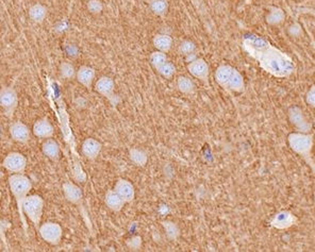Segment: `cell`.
Instances as JSON below:
<instances>
[{
  "instance_id": "cell-23",
  "label": "cell",
  "mask_w": 315,
  "mask_h": 252,
  "mask_svg": "<svg viewBox=\"0 0 315 252\" xmlns=\"http://www.w3.org/2000/svg\"><path fill=\"white\" fill-rule=\"evenodd\" d=\"M129 157L132 161V163H134L137 166H144L147 163V153L144 150H141L138 148H132L129 151Z\"/></svg>"
},
{
  "instance_id": "cell-27",
  "label": "cell",
  "mask_w": 315,
  "mask_h": 252,
  "mask_svg": "<svg viewBox=\"0 0 315 252\" xmlns=\"http://www.w3.org/2000/svg\"><path fill=\"white\" fill-rule=\"evenodd\" d=\"M162 225L164 227V230L166 232V235L170 239H176L180 235V230L176 223L172 221H163Z\"/></svg>"
},
{
  "instance_id": "cell-6",
  "label": "cell",
  "mask_w": 315,
  "mask_h": 252,
  "mask_svg": "<svg viewBox=\"0 0 315 252\" xmlns=\"http://www.w3.org/2000/svg\"><path fill=\"white\" fill-rule=\"evenodd\" d=\"M18 106V95L14 88L3 87L0 90V107L7 117L12 118Z\"/></svg>"
},
{
  "instance_id": "cell-2",
  "label": "cell",
  "mask_w": 315,
  "mask_h": 252,
  "mask_svg": "<svg viewBox=\"0 0 315 252\" xmlns=\"http://www.w3.org/2000/svg\"><path fill=\"white\" fill-rule=\"evenodd\" d=\"M8 183H9V188H10L13 197L15 198V201L17 203L18 212H20L24 229L25 231H27V225H26V220L24 218L22 205H23V201L25 200L27 196L29 195L32 189V182L24 174H12L10 177H9Z\"/></svg>"
},
{
  "instance_id": "cell-17",
  "label": "cell",
  "mask_w": 315,
  "mask_h": 252,
  "mask_svg": "<svg viewBox=\"0 0 315 252\" xmlns=\"http://www.w3.org/2000/svg\"><path fill=\"white\" fill-rule=\"evenodd\" d=\"M296 218L289 211H281L272 220V226L277 229H288L294 225Z\"/></svg>"
},
{
  "instance_id": "cell-15",
  "label": "cell",
  "mask_w": 315,
  "mask_h": 252,
  "mask_svg": "<svg viewBox=\"0 0 315 252\" xmlns=\"http://www.w3.org/2000/svg\"><path fill=\"white\" fill-rule=\"evenodd\" d=\"M114 81L109 77H101L95 83V91L110 100L114 97Z\"/></svg>"
},
{
  "instance_id": "cell-21",
  "label": "cell",
  "mask_w": 315,
  "mask_h": 252,
  "mask_svg": "<svg viewBox=\"0 0 315 252\" xmlns=\"http://www.w3.org/2000/svg\"><path fill=\"white\" fill-rule=\"evenodd\" d=\"M47 8L42 4H34L29 9V17L35 24H42L46 20V17H47Z\"/></svg>"
},
{
  "instance_id": "cell-14",
  "label": "cell",
  "mask_w": 315,
  "mask_h": 252,
  "mask_svg": "<svg viewBox=\"0 0 315 252\" xmlns=\"http://www.w3.org/2000/svg\"><path fill=\"white\" fill-rule=\"evenodd\" d=\"M188 69L191 74L198 79H201L203 81H207L209 77V66L205 60L202 59H196L193 60L189 65Z\"/></svg>"
},
{
  "instance_id": "cell-32",
  "label": "cell",
  "mask_w": 315,
  "mask_h": 252,
  "mask_svg": "<svg viewBox=\"0 0 315 252\" xmlns=\"http://www.w3.org/2000/svg\"><path fill=\"white\" fill-rule=\"evenodd\" d=\"M196 49V46L194 43L190 42V41H184L181 43L180 45V52L182 54H187V55H190L192 54L194 51H195Z\"/></svg>"
},
{
  "instance_id": "cell-30",
  "label": "cell",
  "mask_w": 315,
  "mask_h": 252,
  "mask_svg": "<svg viewBox=\"0 0 315 252\" xmlns=\"http://www.w3.org/2000/svg\"><path fill=\"white\" fill-rule=\"evenodd\" d=\"M158 71H159L163 77H165V78H171L173 74L175 73V70H176V68H175V66L174 65L172 64V63H170V62H166L165 64H163L162 66L159 68V69H156Z\"/></svg>"
},
{
  "instance_id": "cell-29",
  "label": "cell",
  "mask_w": 315,
  "mask_h": 252,
  "mask_svg": "<svg viewBox=\"0 0 315 252\" xmlns=\"http://www.w3.org/2000/svg\"><path fill=\"white\" fill-rule=\"evenodd\" d=\"M150 62L151 64L153 65V67L155 69H159L163 64H165L166 62H168V57H166L165 52H162V51H155L151 54L150 57Z\"/></svg>"
},
{
  "instance_id": "cell-7",
  "label": "cell",
  "mask_w": 315,
  "mask_h": 252,
  "mask_svg": "<svg viewBox=\"0 0 315 252\" xmlns=\"http://www.w3.org/2000/svg\"><path fill=\"white\" fill-rule=\"evenodd\" d=\"M41 237L50 245H58L62 239L63 236V229L59 225V223L55 222H44L41 223L39 229H38Z\"/></svg>"
},
{
  "instance_id": "cell-13",
  "label": "cell",
  "mask_w": 315,
  "mask_h": 252,
  "mask_svg": "<svg viewBox=\"0 0 315 252\" xmlns=\"http://www.w3.org/2000/svg\"><path fill=\"white\" fill-rule=\"evenodd\" d=\"M114 191L120 196V197H122V199L126 203L131 202L134 199V196H135L134 188L128 180L119 179L114 186Z\"/></svg>"
},
{
  "instance_id": "cell-12",
  "label": "cell",
  "mask_w": 315,
  "mask_h": 252,
  "mask_svg": "<svg viewBox=\"0 0 315 252\" xmlns=\"http://www.w3.org/2000/svg\"><path fill=\"white\" fill-rule=\"evenodd\" d=\"M63 193L65 199L72 204H81L83 200V194L81 189L72 182H65L63 184Z\"/></svg>"
},
{
  "instance_id": "cell-25",
  "label": "cell",
  "mask_w": 315,
  "mask_h": 252,
  "mask_svg": "<svg viewBox=\"0 0 315 252\" xmlns=\"http://www.w3.org/2000/svg\"><path fill=\"white\" fill-rule=\"evenodd\" d=\"M76 69L69 62H62L60 65V74L63 79L71 80L76 78Z\"/></svg>"
},
{
  "instance_id": "cell-11",
  "label": "cell",
  "mask_w": 315,
  "mask_h": 252,
  "mask_svg": "<svg viewBox=\"0 0 315 252\" xmlns=\"http://www.w3.org/2000/svg\"><path fill=\"white\" fill-rule=\"evenodd\" d=\"M32 131L36 137L46 139L53 136L54 128L47 118H41L34 123Z\"/></svg>"
},
{
  "instance_id": "cell-1",
  "label": "cell",
  "mask_w": 315,
  "mask_h": 252,
  "mask_svg": "<svg viewBox=\"0 0 315 252\" xmlns=\"http://www.w3.org/2000/svg\"><path fill=\"white\" fill-rule=\"evenodd\" d=\"M245 50L255 58L260 66L275 77H290L295 71V65L292 59L272 46L262 37L257 35H246L243 40Z\"/></svg>"
},
{
  "instance_id": "cell-18",
  "label": "cell",
  "mask_w": 315,
  "mask_h": 252,
  "mask_svg": "<svg viewBox=\"0 0 315 252\" xmlns=\"http://www.w3.org/2000/svg\"><path fill=\"white\" fill-rule=\"evenodd\" d=\"M95 69L92 68L87 65H83L81 66L77 72H76V78L77 80L82 84L83 87H86L87 89H91L92 84L94 82L95 79Z\"/></svg>"
},
{
  "instance_id": "cell-4",
  "label": "cell",
  "mask_w": 315,
  "mask_h": 252,
  "mask_svg": "<svg viewBox=\"0 0 315 252\" xmlns=\"http://www.w3.org/2000/svg\"><path fill=\"white\" fill-rule=\"evenodd\" d=\"M289 145L293 149V150L303 156L305 161L309 163V165L312 166L314 171L313 162L311 160V150L313 146V136L303 133V132H295L291 133L289 135Z\"/></svg>"
},
{
  "instance_id": "cell-22",
  "label": "cell",
  "mask_w": 315,
  "mask_h": 252,
  "mask_svg": "<svg viewBox=\"0 0 315 252\" xmlns=\"http://www.w3.org/2000/svg\"><path fill=\"white\" fill-rule=\"evenodd\" d=\"M153 45L154 47L162 52H168L173 45L172 37L166 34H158L153 39Z\"/></svg>"
},
{
  "instance_id": "cell-19",
  "label": "cell",
  "mask_w": 315,
  "mask_h": 252,
  "mask_svg": "<svg viewBox=\"0 0 315 252\" xmlns=\"http://www.w3.org/2000/svg\"><path fill=\"white\" fill-rule=\"evenodd\" d=\"M42 152L51 161H57L60 155V147L53 138H46L42 144Z\"/></svg>"
},
{
  "instance_id": "cell-16",
  "label": "cell",
  "mask_w": 315,
  "mask_h": 252,
  "mask_svg": "<svg viewBox=\"0 0 315 252\" xmlns=\"http://www.w3.org/2000/svg\"><path fill=\"white\" fill-rule=\"evenodd\" d=\"M101 149H103V145L100 142H98L95 138H87L82 144V153L86 157L90 158V160H94L100 153Z\"/></svg>"
},
{
  "instance_id": "cell-8",
  "label": "cell",
  "mask_w": 315,
  "mask_h": 252,
  "mask_svg": "<svg viewBox=\"0 0 315 252\" xmlns=\"http://www.w3.org/2000/svg\"><path fill=\"white\" fill-rule=\"evenodd\" d=\"M5 170L11 174H24L27 167V158L21 152H10L3 161Z\"/></svg>"
},
{
  "instance_id": "cell-35",
  "label": "cell",
  "mask_w": 315,
  "mask_h": 252,
  "mask_svg": "<svg viewBox=\"0 0 315 252\" xmlns=\"http://www.w3.org/2000/svg\"><path fill=\"white\" fill-rule=\"evenodd\" d=\"M300 32H301V29H300V27H299L298 25H294V26H292V27L290 28V33H291L292 35L297 36V35L300 34Z\"/></svg>"
},
{
  "instance_id": "cell-3",
  "label": "cell",
  "mask_w": 315,
  "mask_h": 252,
  "mask_svg": "<svg viewBox=\"0 0 315 252\" xmlns=\"http://www.w3.org/2000/svg\"><path fill=\"white\" fill-rule=\"evenodd\" d=\"M216 81L225 89L234 92L244 91V79L237 69L229 65H221L215 72Z\"/></svg>"
},
{
  "instance_id": "cell-5",
  "label": "cell",
  "mask_w": 315,
  "mask_h": 252,
  "mask_svg": "<svg viewBox=\"0 0 315 252\" xmlns=\"http://www.w3.org/2000/svg\"><path fill=\"white\" fill-rule=\"evenodd\" d=\"M23 213L33 223L36 230L41 225L44 212V200L40 195H28L23 201Z\"/></svg>"
},
{
  "instance_id": "cell-10",
  "label": "cell",
  "mask_w": 315,
  "mask_h": 252,
  "mask_svg": "<svg viewBox=\"0 0 315 252\" xmlns=\"http://www.w3.org/2000/svg\"><path fill=\"white\" fill-rule=\"evenodd\" d=\"M10 135L12 137L13 141L17 143L25 144L27 142H29V139L31 137V131L28 126H26L22 121H15L11 126L10 129Z\"/></svg>"
},
{
  "instance_id": "cell-9",
  "label": "cell",
  "mask_w": 315,
  "mask_h": 252,
  "mask_svg": "<svg viewBox=\"0 0 315 252\" xmlns=\"http://www.w3.org/2000/svg\"><path fill=\"white\" fill-rule=\"evenodd\" d=\"M289 117L292 125L297 129L298 132L308 133L311 129V125L305 119L303 112L298 107H293L289 110Z\"/></svg>"
},
{
  "instance_id": "cell-33",
  "label": "cell",
  "mask_w": 315,
  "mask_h": 252,
  "mask_svg": "<svg viewBox=\"0 0 315 252\" xmlns=\"http://www.w3.org/2000/svg\"><path fill=\"white\" fill-rule=\"evenodd\" d=\"M142 245V238L140 236H134L127 240V246L132 250H138Z\"/></svg>"
},
{
  "instance_id": "cell-26",
  "label": "cell",
  "mask_w": 315,
  "mask_h": 252,
  "mask_svg": "<svg viewBox=\"0 0 315 252\" xmlns=\"http://www.w3.org/2000/svg\"><path fill=\"white\" fill-rule=\"evenodd\" d=\"M149 6L155 15H164L169 9L168 0H150Z\"/></svg>"
},
{
  "instance_id": "cell-24",
  "label": "cell",
  "mask_w": 315,
  "mask_h": 252,
  "mask_svg": "<svg viewBox=\"0 0 315 252\" xmlns=\"http://www.w3.org/2000/svg\"><path fill=\"white\" fill-rule=\"evenodd\" d=\"M284 20V12L279 8H271V11L266 16V22L270 25H278Z\"/></svg>"
},
{
  "instance_id": "cell-34",
  "label": "cell",
  "mask_w": 315,
  "mask_h": 252,
  "mask_svg": "<svg viewBox=\"0 0 315 252\" xmlns=\"http://www.w3.org/2000/svg\"><path fill=\"white\" fill-rule=\"evenodd\" d=\"M305 100H307L308 105L314 107V105H315V89H314V87H312L309 90V92L307 93V96H305Z\"/></svg>"
},
{
  "instance_id": "cell-31",
  "label": "cell",
  "mask_w": 315,
  "mask_h": 252,
  "mask_svg": "<svg viewBox=\"0 0 315 252\" xmlns=\"http://www.w3.org/2000/svg\"><path fill=\"white\" fill-rule=\"evenodd\" d=\"M104 9V5L100 0H90L88 3V10L92 14H99Z\"/></svg>"
},
{
  "instance_id": "cell-20",
  "label": "cell",
  "mask_w": 315,
  "mask_h": 252,
  "mask_svg": "<svg viewBox=\"0 0 315 252\" xmlns=\"http://www.w3.org/2000/svg\"><path fill=\"white\" fill-rule=\"evenodd\" d=\"M105 202L107 207L114 212H119L124 208V205L126 203L114 190H110L107 192Z\"/></svg>"
},
{
  "instance_id": "cell-28",
  "label": "cell",
  "mask_w": 315,
  "mask_h": 252,
  "mask_svg": "<svg viewBox=\"0 0 315 252\" xmlns=\"http://www.w3.org/2000/svg\"><path fill=\"white\" fill-rule=\"evenodd\" d=\"M177 87L180 90V92L184 93V94H191V93L194 92V83L192 82V80H190L189 78L185 77H180L177 81Z\"/></svg>"
}]
</instances>
